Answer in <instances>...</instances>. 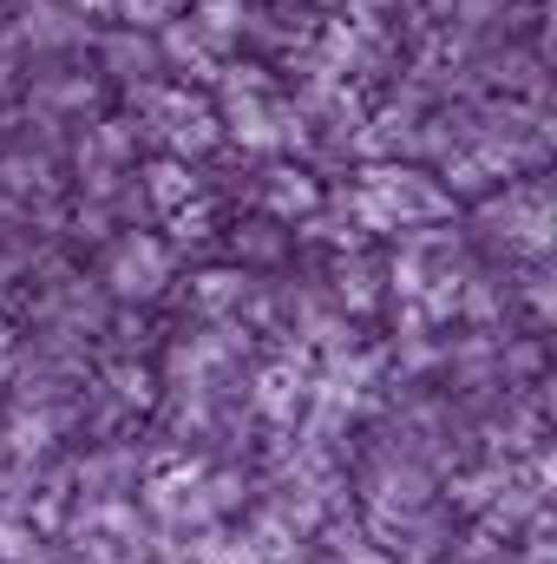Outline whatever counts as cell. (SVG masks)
<instances>
[{"mask_svg": "<svg viewBox=\"0 0 557 564\" xmlns=\"http://www.w3.org/2000/svg\"><path fill=\"white\" fill-rule=\"evenodd\" d=\"M0 86H7V59H0Z\"/></svg>", "mask_w": 557, "mask_h": 564, "instance_id": "4", "label": "cell"}, {"mask_svg": "<svg viewBox=\"0 0 557 564\" xmlns=\"http://www.w3.org/2000/svg\"><path fill=\"white\" fill-rule=\"evenodd\" d=\"M237 26H243V7L237 0H204V33L210 40H230Z\"/></svg>", "mask_w": 557, "mask_h": 564, "instance_id": "2", "label": "cell"}, {"mask_svg": "<svg viewBox=\"0 0 557 564\" xmlns=\"http://www.w3.org/2000/svg\"><path fill=\"white\" fill-rule=\"evenodd\" d=\"M106 59H112L119 73H132V66H151V46H144V40H112Z\"/></svg>", "mask_w": 557, "mask_h": 564, "instance_id": "3", "label": "cell"}, {"mask_svg": "<svg viewBox=\"0 0 557 564\" xmlns=\"http://www.w3.org/2000/svg\"><path fill=\"white\" fill-rule=\"evenodd\" d=\"M151 282H157V250H151V243H132V250H125V257H119V289H151Z\"/></svg>", "mask_w": 557, "mask_h": 564, "instance_id": "1", "label": "cell"}]
</instances>
